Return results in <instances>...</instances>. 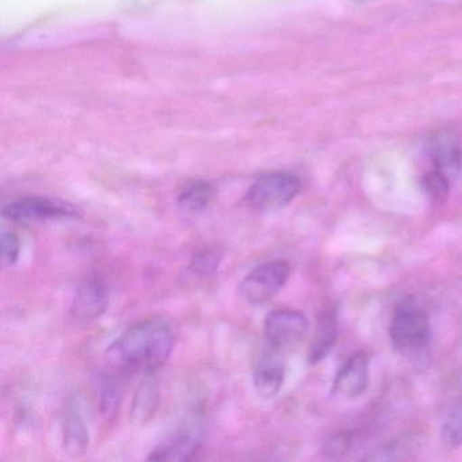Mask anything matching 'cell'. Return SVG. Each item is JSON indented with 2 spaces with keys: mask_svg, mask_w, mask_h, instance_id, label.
<instances>
[{
  "mask_svg": "<svg viewBox=\"0 0 462 462\" xmlns=\"http://www.w3.org/2000/svg\"><path fill=\"white\" fill-rule=\"evenodd\" d=\"M201 446V437L194 429H182L162 440L151 450L150 461H190Z\"/></svg>",
  "mask_w": 462,
  "mask_h": 462,
  "instance_id": "10",
  "label": "cell"
},
{
  "mask_svg": "<svg viewBox=\"0 0 462 462\" xmlns=\"http://www.w3.org/2000/svg\"><path fill=\"white\" fill-rule=\"evenodd\" d=\"M264 337L270 347L285 353L299 347L310 332V323L304 313L294 310H277L264 319Z\"/></svg>",
  "mask_w": 462,
  "mask_h": 462,
  "instance_id": "5",
  "label": "cell"
},
{
  "mask_svg": "<svg viewBox=\"0 0 462 462\" xmlns=\"http://www.w3.org/2000/svg\"><path fill=\"white\" fill-rule=\"evenodd\" d=\"M430 158L434 171L442 175L451 186L458 180L462 172V150L456 134L438 132L430 142Z\"/></svg>",
  "mask_w": 462,
  "mask_h": 462,
  "instance_id": "9",
  "label": "cell"
},
{
  "mask_svg": "<svg viewBox=\"0 0 462 462\" xmlns=\"http://www.w3.org/2000/svg\"><path fill=\"white\" fill-rule=\"evenodd\" d=\"M291 277L288 262L267 261L254 267L239 285L243 301L250 305H261L274 299Z\"/></svg>",
  "mask_w": 462,
  "mask_h": 462,
  "instance_id": "4",
  "label": "cell"
},
{
  "mask_svg": "<svg viewBox=\"0 0 462 462\" xmlns=\"http://www.w3.org/2000/svg\"><path fill=\"white\" fill-rule=\"evenodd\" d=\"M440 439L448 448H458L462 446V400L450 408L443 420Z\"/></svg>",
  "mask_w": 462,
  "mask_h": 462,
  "instance_id": "17",
  "label": "cell"
},
{
  "mask_svg": "<svg viewBox=\"0 0 462 462\" xmlns=\"http://www.w3.org/2000/svg\"><path fill=\"white\" fill-rule=\"evenodd\" d=\"M224 259V251L220 247H205L194 254L189 263L188 272L193 277L208 278L220 269Z\"/></svg>",
  "mask_w": 462,
  "mask_h": 462,
  "instance_id": "16",
  "label": "cell"
},
{
  "mask_svg": "<svg viewBox=\"0 0 462 462\" xmlns=\"http://www.w3.org/2000/svg\"><path fill=\"white\" fill-rule=\"evenodd\" d=\"M2 215L14 223H37V221L66 220L75 218L78 210L71 205L48 197H23L10 201L2 209Z\"/></svg>",
  "mask_w": 462,
  "mask_h": 462,
  "instance_id": "6",
  "label": "cell"
},
{
  "mask_svg": "<svg viewBox=\"0 0 462 462\" xmlns=\"http://www.w3.org/2000/svg\"><path fill=\"white\" fill-rule=\"evenodd\" d=\"M389 334L397 353L410 358L423 356L431 343L429 313L413 300H404L394 310Z\"/></svg>",
  "mask_w": 462,
  "mask_h": 462,
  "instance_id": "2",
  "label": "cell"
},
{
  "mask_svg": "<svg viewBox=\"0 0 462 462\" xmlns=\"http://www.w3.org/2000/svg\"><path fill=\"white\" fill-rule=\"evenodd\" d=\"M421 189L432 204H445L450 193L451 185L437 171H430L421 180Z\"/></svg>",
  "mask_w": 462,
  "mask_h": 462,
  "instance_id": "18",
  "label": "cell"
},
{
  "mask_svg": "<svg viewBox=\"0 0 462 462\" xmlns=\"http://www.w3.org/2000/svg\"><path fill=\"white\" fill-rule=\"evenodd\" d=\"M2 261L6 266H14L21 255L20 237L12 229L2 228L0 232Z\"/></svg>",
  "mask_w": 462,
  "mask_h": 462,
  "instance_id": "20",
  "label": "cell"
},
{
  "mask_svg": "<svg viewBox=\"0 0 462 462\" xmlns=\"http://www.w3.org/2000/svg\"><path fill=\"white\" fill-rule=\"evenodd\" d=\"M110 302V291L105 280L88 278L78 288L72 300L69 313L78 321H93L106 312Z\"/></svg>",
  "mask_w": 462,
  "mask_h": 462,
  "instance_id": "7",
  "label": "cell"
},
{
  "mask_svg": "<svg viewBox=\"0 0 462 462\" xmlns=\"http://www.w3.org/2000/svg\"><path fill=\"white\" fill-rule=\"evenodd\" d=\"M215 190L207 180H191L180 190L178 205L183 212L201 213L208 209L212 202Z\"/></svg>",
  "mask_w": 462,
  "mask_h": 462,
  "instance_id": "15",
  "label": "cell"
},
{
  "mask_svg": "<svg viewBox=\"0 0 462 462\" xmlns=\"http://www.w3.org/2000/svg\"><path fill=\"white\" fill-rule=\"evenodd\" d=\"M337 312L334 310H323L316 320L315 331L308 348V362L310 365L323 361L337 343L339 334Z\"/></svg>",
  "mask_w": 462,
  "mask_h": 462,
  "instance_id": "14",
  "label": "cell"
},
{
  "mask_svg": "<svg viewBox=\"0 0 462 462\" xmlns=\"http://www.w3.org/2000/svg\"><path fill=\"white\" fill-rule=\"evenodd\" d=\"M370 380V358L364 351L353 354L343 362L335 375L332 391L346 399H356L366 392Z\"/></svg>",
  "mask_w": 462,
  "mask_h": 462,
  "instance_id": "8",
  "label": "cell"
},
{
  "mask_svg": "<svg viewBox=\"0 0 462 462\" xmlns=\"http://www.w3.org/2000/svg\"><path fill=\"white\" fill-rule=\"evenodd\" d=\"M61 443H63V450L72 457L82 456L90 446V432L78 402H69L64 411Z\"/></svg>",
  "mask_w": 462,
  "mask_h": 462,
  "instance_id": "12",
  "label": "cell"
},
{
  "mask_svg": "<svg viewBox=\"0 0 462 462\" xmlns=\"http://www.w3.org/2000/svg\"><path fill=\"white\" fill-rule=\"evenodd\" d=\"M113 378H106L101 388V411L106 418H112L117 413L121 405V388Z\"/></svg>",
  "mask_w": 462,
  "mask_h": 462,
  "instance_id": "19",
  "label": "cell"
},
{
  "mask_svg": "<svg viewBox=\"0 0 462 462\" xmlns=\"http://www.w3.org/2000/svg\"><path fill=\"white\" fill-rule=\"evenodd\" d=\"M285 377L283 362L274 356H263L254 369V389L261 399H274L282 389Z\"/></svg>",
  "mask_w": 462,
  "mask_h": 462,
  "instance_id": "13",
  "label": "cell"
},
{
  "mask_svg": "<svg viewBox=\"0 0 462 462\" xmlns=\"http://www.w3.org/2000/svg\"><path fill=\"white\" fill-rule=\"evenodd\" d=\"M301 190V180L291 172L261 175L245 193V202L258 213H274L288 207Z\"/></svg>",
  "mask_w": 462,
  "mask_h": 462,
  "instance_id": "3",
  "label": "cell"
},
{
  "mask_svg": "<svg viewBox=\"0 0 462 462\" xmlns=\"http://www.w3.org/2000/svg\"><path fill=\"white\" fill-rule=\"evenodd\" d=\"M162 393L158 378L148 373L134 392L129 410V419L137 427L145 426L153 420L161 407Z\"/></svg>",
  "mask_w": 462,
  "mask_h": 462,
  "instance_id": "11",
  "label": "cell"
},
{
  "mask_svg": "<svg viewBox=\"0 0 462 462\" xmlns=\"http://www.w3.org/2000/svg\"><path fill=\"white\" fill-rule=\"evenodd\" d=\"M174 327L164 319L134 324L107 347L106 358L123 372L155 373L166 365L174 350Z\"/></svg>",
  "mask_w": 462,
  "mask_h": 462,
  "instance_id": "1",
  "label": "cell"
}]
</instances>
